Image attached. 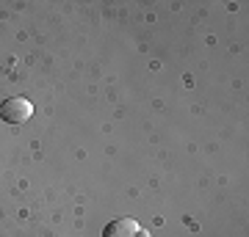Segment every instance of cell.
I'll return each instance as SVG.
<instances>
[{
  "label": "cell",
  "instance_id": "cell-3",
  "mask_svg": "<svg viewBox=\"0 0 249 237\" xmlns=\"http://www.w3.org/2000/svg\"><path fill=\"white\" fill-rule=\"evenodd\" d=\"M136 237H150V235H147V232H144V229H139V232H136Z\"/></svg>",
  "mask_w": 249,
  "mask_h": 237
},
{
  "label": "cell",
  "instance_id": "cell-1",
  "mask_svg": "<svg viewBox=\"0 0 249 237\" xmlns=\"http://www.w3.org/2000/svg\"><path fill=\"white\" fill-rule=\"evenodd\" d=\"M34 116V105H31V99L25 97H11L6 102H0V119L9 124H22L28 122Z\"/></svg>",
  "mask_w": 249,
  "mask_h": 237
},
{
  "label": "cell",
  "instance_id": "cell-2",
  "mask_svg": "<svg viewBox=\"0 0 249 237\" xmlns=\"http://www.w3.org/2000/svg\"><path fill=\"white\" fill-rule=\"evenodd\" d=\"M139 221L133 218H116L111 221L106 229H103V237H136V232H139Z\"/></svg>",
  "mask_w": 249,
  "mask_h": 237
}]
</instances>
